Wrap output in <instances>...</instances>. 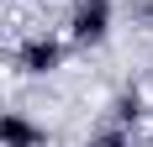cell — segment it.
Listing matches in <instances>:
<instances>
[{"mask_svg": "<svg viewBox=\"0 0 153 147\" xmlns=\"http://www.w3.org/2000/svg\"><path fill=\"white\" fill-rule=\"evenodd\" d=\"M63 42L79 47V53H95V47L111 42V32H116V0H69V11H63Z\"/></svg>", "mask_w": 153, "mask_h": 147, "instance_id": "cell-1", "label": "cell"}, {"mask_svg": "<svg viewBox=\"0 0 153 147\" xmlns=\"http://www.w3.org/2000/svg\"><path fill=\"white\" fill-rule=\"evenodd\" d=\"M63 58H69V42H63L58 26H32L27 37H16L11 47V63L21 79H48V74H58Z\"/></svg>", "mask_w": 153, "mask_h": 147, "instance_id": "cell-2", "label": "cell"}, {"mask_svg": "<svg viewBox=\"0 0 153 147\" xmlns=\"http://www.w3.org/2000/svg\"><path fill=\"white\" fill-rule=\"evenodd\" d=\"M0 147H48V126L32 121L27 110L0 105Z\"/></svg>", "mask_w": 153, "mask_h": 147, "instance_id": "cell-3", "label": "cell"}, {"mask_svg": "<svg viewBox=\"0 0 153 147\" xmlns=\"http://www.w3.org/2000/svg\"><path fill=\"white\" fill-rule=\"evenodd\" d=\"M106 121H116L127 132H143V121H148V95H143V84H122L116 89L111 105H106Z\"/></svg>", "mask_w": 153, "mask_h": 147, "instance_id": "cell-4", "label": "cell"}, {"mask_svg": "<svg viewBox=\"0 0 153 147\" xmlns=\"http://www.w3.org/2000/svg\"><path fill=\"white\" fill-rule=\"evenodd\" d=\"M85 147H137V132H127V126H116V121H95L90 132H85Z\"/></svg>", "mask_w": 153, "mask_h": 147, "instance_id": "cell-5", "label": "cell"}, {"mask_svg": "<svg viewBox=\"0 0 153 147\" xmlns=\"http://www.w3.org/2000/svg\"><path fill=\"white\" fill-rule=\"evenodd\" d=\"M127 16H132V26L153 32V0H127Z\"/></svg>", "mask_w": 153, "mask_h": 147, "instance_id": "cell-6", "label": "cell"}, {"mask_svg": "<svg viewBox=\"0 0 153 147\" xmlns=\"http://www.w3.org/2000/svg\"><path fill=\"white\" fill-rule=\"evenodd\" d=\"M0 5H16V0H0Z\"/></svg>", "mask_w": 153, "mask_h": 147, "instance_id": "cell-7", "label": "cell"}]
</instances>
